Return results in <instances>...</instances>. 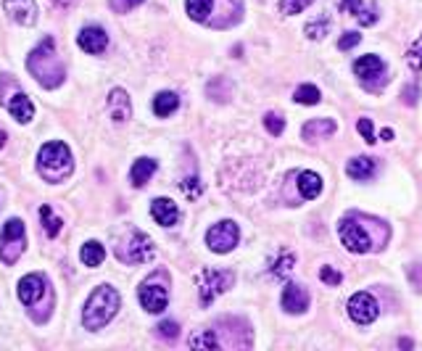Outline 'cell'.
Segmentation results:
<instances>
[{"label": "cell", "instance_id": "4316f807", "mask_svg": "<svg viewBox=\"0 0 422 351\" xmlns=\"http://www.w3.org/2000/svg\"><path fill=\"white\" fill-rule=\"evenodd\" d=\"M40 220H43V230L48 238H56L61 233V225H64V222L56 217V211H53L51 206H43V209H40Z\"/></svg>", "mask_w": 422, "mask_h": 351}, {"label": "cell", "instance_id": "484cf974", "mask_svg": "<svg viewBox=\"0 0 422 351\" xmlns=\"http://www.w3.org/2000/svg\"><path fill=\"white\" fill-rule=\"evenodd\" d=\"M341 9L348 11V14H353V16L359 19V24H364V26H370V24L378 21V14H375V11L362 9V0H343V3H341Z\"/></svg>", "mask_w": 422, "mask_h": 351}, {"label": "cell", "instance_id": "ac0fdd59", "mask_svg": "<svg viewBox=\"0 0 422 351\" xmlns=\"http://www.w3.org/2000/svg\"><path fill=\"white\" fill-rule=\"evenodd\" d=\"M9 111H11V116H14L16 122L26 124L29 119H32V116H35V106H32V101H29L24 93H19V90H16V96L9 98Z\"/></svg>", "mask_w": 422, "mask_h": 351}, {"label": "cell", "instance_id": "1f68e13d", "mask_svg": "<svg viewBox=\"0 0 422 351\" xmlns=\"http://www.w3.org/2000/svg\"><path fill=\"white\" fill-rule=\"evenodd\" d=\"M330 32V19L322 16L319 21H311V24H306V35L314 37V40H322V37Z\"/></svg>", "mask_w": 422, "mask_h": 351}, {"label": "cell", "instance_id": "d6a6232c", "mask_svg": "<svg viewBox=\"0 0 422 351\" xmlns=\"http://www.w3.org/2000/svg\"><path fill=\"white\" fill-rule=\"evenodd\" d=\"M264 127L277 138V135H283V130H285V119L280 114H267L264 116Z\"/></svg>", "mask_w": 422, "mask_h": 351}, {"label": "cell", "instance_id": "e0dca14e", "mask_svg": "<svg viewBox=\"0 0 422 351\" xmlns=\"http://www.w3.org/2000/svg\"><path fill=\"white\" fill-rule=\"evenodd\" d=\"M353 74L359 79H364V82L370 77H386V63H383L380 56H372L370 53V56H362L359 61L353 63Z\"/></svg>", "mask_w": 422, "mask_h": 351}, {"label": "cell", "instance_id": "83f0119b", "mask_svg": "<svg viewBox=\"0 0 422 351\" xmlns=\"http://www.w3.org/2000/svg\"><path fill=\"white\" fill-rule=\"evenodd\" d=\"M190 349H219L222 343H219V338H216L214 330H206V333H196L193 338L188 341Z\"/></svg>", "mask_w": 422, "mask_h": 351}, {"label": "cell", "instance_id": "44dd1931", "mask_svg": "<svg viewBox=\"0 0 422 351\" xmlns=\"http://www.w3.org/2000/svg\"><path fill=\"white\" fill-rule=\"evenodd\" d=\"M346 172H348V177L364 183V180H370V177L375 175V158H370V156L351 158V161H348V167H346Z\"/></svg>", "mask_w": 422, "mask_h": 351}, {"label": "cell", "instance_id": "603a6c76", "mask_svg": "<svg viewBox=\"0 0 422 351\" xmlns=\"http://www.w3.org/2000/svg\"><path fill=\"white\" fill-rule=\"evenodd\" d=\"M298 193L303 195V198H317L319 193H322V177L317 175V172H301L298 175Z\"/></svg>", "mask_w": 422, "mask_h": 351}, {"label": "cell", "instance_id": "277c9868", "mask_svg": "<svg viewBox=\"0 0 422 351\" xmlns=\"http://www.w3.org/2000/svg\"><path fill=\"white\" fill-rule=\"evenodd\" d=\"M37 169H40V175L48 183H64L71 175V169H74L69 148L59 141L45 143L43 148H40V156H37Z\"/></svg>", "mask_w": 422, "mask_h": 351}, {"label": "cell", "instance_id": "8fae6325", "mask_svg": "<svg viewBox=\"0 0 422 351\" xmlns=\"http://www.w3.org/2000/svg\"><path fill=\"white\" fill-rule=\"evenodd\" d=\"M348 315H351L353 322L370 325L372 320H378V301L372 299L370 293H356L348 301Z\"/></svg>", "mask_w": 422, "mask_h": 351}, {"label": "cell", "instance_id": "9a60e30c", "mask_svg": "<svg viewBox=\"0 0 422 351\" xmlns=\"http://www.w3.org/2000/svg\"><path fill=\"white\" fill-rule=\"evenodd\" d=\"M109 111H111V119L116 124L127 122L129 116H132V101H129V96L121 88L111 90V96H109Z\"/></svg>", "mask_w": 422, "mask_h": 351}, {"label": "cell", "instance_id": "e575fe53", "mask_svg": "<svg viewBox=\"0 0 422 351\" xmlns=\"http://www.w3.org/2000/svg\"><path fill=\"white\" fill-rule=\"evenodd\" d=\"M319 278H322V283H328V285H341V280H343V275L338 273V270H333V267H322Z\"/></svg>", "mask_w": 422, "mask_h": 351}, {"label": "cell", "instance_id": "7402d4cb", "mask_svg": "<svg viewBox=\"0 0 422 351\" xmlns=\"http://www.w3.org/2000/svg\"><path fill=\"white\" fill-rule=\"evenodd\" d=\"M180 108V96L177 93H169V90H164V93H159V96L154 98V114L156 116H169L174 114Z\"/></svg>", "mask_w": 422, "mask_h": 351}, {"label": "cell", "instance_id": "52a82bcc", "mask_svg": "<svg viewBox=\"0 0 422 351\" xmlns=\"http://www.w3.org/2000/svg\"><path fill=\"white\" fill-rule=\"evenodd\" d=\"M116 256L124 264H143L154 259V240L146 233H129L127 240H121V246H116Z\"/></svg>", "mask_w": 422, "mask_h": 351}, {"label": "cell", "instance_id": "d4e9b609", "mask_svg": "<svg viewBox=\"0 0 422 351\" xmlns=\"http://www.w3.org/2000/svg\"><path fill=\"white\" fill-rule=\"evenodd\" d=\"M79 259H82V264L85 267H101L106 259V251L104 246L98 243V240H90V243H85L82 246V251H79Z\"/></svg>", "mask_w": 422, "mask_h": 351}, {"label": "cell", "instance_id": "ffe728a7", "mask_svg": "<svg viewBox=\"0 0 422 351\" xmlns=\"http://www.w3.org/2000/svg\"><path fill=\"white\" fill-rule=\"evenodd\" d=\"M336 132V122L333 119H311L309 124L301 127V135L306 141H319V138H330Z\"/></svg>", "mask_w": 422, "mask_h": 351}, {"label": "cell", "instance_id": "b9f144b4", "mask_svg": "<svg viewBox=\"0 0 422 351\" xmlns=\"http://www.w3.org/2000/svg\"><path fill=\"white\" fill-rule=\"evenodd\" d=\"M380 138H383V141H391V138H393V130H391V127H386V130L380 132Z\"/></svg>", "mask_w": 422, "mask_h": 351}, {"label": "cell", "instance_id": "7a4b0ae2", "mask_svg": "<svg viewBox=\"0 0 422 351\" xmlns=\"http://www.w3.org/2000/svg\"><path fill=\"white\" fill-rule=\"evenodd\" d=\"M26 69H29V74H32V77H35L37 82L48 90L64 85V79H66V69H64L59 53H56V43H53V37H45L43 43L37 45L35 51L26 56Z\"/></svg>", "mask_w": 422, "mask_h": 351}, {"label": "cell", "instance_id": "6da1fadb", "mask_svg": "<svg viewBox=\"0 0 422 351\" xmlns=\"http://www.w3.org/2000/svg\"><path fill=\"white\" fill-rule=\"evenodd\" d=\"M386 225L378 220H370L364 214H351V217H343L341 225H338V235L343 240V246L353 254H367L372 248H380L388 240V233H378L375 230H383Z\"/></svg>", "mask_w": 422, "mask_h": 351}, {"label": "cell", "instance_id": "cb8c5ba5", "mask_svg": "<svg viewBox=\"0 0 422 351\" xmlns=\"http://www.w3.org/2000/svg\"><path fill=\"white\" fill-rule=\"evenodd\" d=\"M185 9H188V16L193 19V21L209 24L211 11H214V0H185Z\"/></svg>", "mask_w": 422, "mask_h": 351}, {"label": "cell", "instance_id": "2e32d148", "mask_svg": "<svg viewBox=\"0 0 422 351\" xmlns=\"http://www.w3.org/2000/svg\"><path fill=\"white\" fill-rule=\"evenodd\" d=\"M151 214H154V220L161 225V228H172V225H177V220H180V209L174 206V201H169V198H156L154 206H151Z\"/></svg>", "mask_w": 422, "mask_h": 351}, {"label": "cell", "instance_id": "836d02e7", "mask_svg": "<svg viewBox=\"0 0 422 351\" xmlns=\"http://www.w3.org/2000/svg\"><path fill=\"white\" fill-rule=\"evenodd\" d=\"M156 330H159V335H161V338H166V341H174V338L180 335V325H177V322H172V320L161 322V325L156 327Z\"/></svg>", "mask_w": 422, "mask_h": 351}, {"label": "cell", "instance_id": "74e56055", "mask_svg": "<svg viewBox=\"0 0 422 351\" xmlns=\"http://www.w3.org/2000/svg\"><path fill=\"white\" fill-rule=\"evenodd\" d=\"M356 130L362 132V138L367 143H375V127H372L370 119H359V124H356Z\"/></svg>", "mask_w": 422, "mask_h": 351}, {"label": "cell", "instance_id": "4dcf8cb0", "mask_svg": "<svg viewBox=\"0 0 422 351\" xmlns=\"http://www.w3.org/2000/svg\"><path fill=\"white\" fill-rule=\"evenodd\" d=\"M314 0H280V11L285 16H293V14H301L303 9H309Z\"/></svg>", "mask_w": 422, "mask_h": 351}, {"label": "cell", "instance_id": "8992f818", "mask_svg": "<svg viewBox=\"0 0 422 351\" xmlns=\"http://www.w3.org/2000/svg\"><path fill=\"white\" fill-rule=\"evenodd\" d=\"M26 246V228L21 220H9L0 233V259L6 264H16L19 256L24 254Z\"/></svg>", "mask_w": 422, "mask_h": 351}, {"label": "cell", "instance_id": "30bf717a", "mask_svg": "<svg viewBox=\"0 0 422 351\" xmlns=\"http://www.w3.org/2000/svg\"><path fill=\"white\" fill-rule=\"evenodd\" d=\"M19 299L29 309H37L40 299H51V285L45 283L43 275H26L19 283Z\"/></svg>", "mask_w": 422, "mask_h": 351}, {"label": "cell", "instance_id": "d590c367", "mask_svg": "<svg viewBox=\"0 0 422 351\" xmlns=\"http://www.w3.org/2000/svg\"><path fill=\"white\" fill-rule=\"evenodd\" d=\"M143 0H109V6H111L116 14H127V11H132L135 6H140Z\"/></svg>", "mask_w": 422, "mask_h": 351}, {"label": "cell", "instance_id": "7bdbcfd3", "mask_svg": "<svg viewBox=\"0 0 422 351\" xmlns=\"http://www.w3.org/2000/svg\"><path fill=\"white\" fill-rule=\"evenodd\" d=\"M3 146H6V132L0 130V148H3Z\"/></svg>", "mask_w": 422, "mask_h": 351}, {"label": "cell", "instance_id": "d6986e66", "mask_svg": "<svg viewBox=\"0 0 422 351\" xmlns=\"http://www.w3.org/2000/svg\"><path fill=\"white\" fill-rule=\"evenodd\" d=\"M159 169V164H156L154 158H148V156H143V158H138L135 164H132V172H129V180H132V185L135 188H143V185L154 177V172Z\"/></svg>", "mask_w": 422, "mask_h": 351}, {"label": "cell", "instance_id": "f1b7e54d", "mask_svg": "<svg viewBox=\"0 0 422 351\" xmlns=\"http://www.w3.org/2000/svg\"><path fill=\"white\" fill-rule=\"evenodd\" d=\"M296 103L301 106H317L319 103V90L314 88V85H301V88L293 93Z\"/></svg>", "mask_w": 422, "mask_h": 351}, {"label": "cell", "instance_id": "9c48e42d", "mask_svg": "<svg viewBox=\"0 0 422 351\" xmlns=\"http://www.w3.org/2000/svg\"><path fill=\"white\" fill-rule=\"evenodd\" d=\"M235 275L233 273H222V270H204L201 275V304L209 307L211 301L224 293L227 288H233Z\"/></svg>", "mask_w": 422, "mask_h": 351}, {"label": "cell", "instance_id": "ab89813d", "mask_svg": "<svg viewBox=\"0 0 422 351\" xmlns=\"http://www.w3.org/2000/svg\"><path fill=\"white\" fill-rule=\"evenodd\" d=\"M296 259H293V254H283V259L277 262V267H275V275H283L285 270H291V264H293Z\"/></svg>", "mask_w": 422, "mask_h": 351}, {"label": "cell", "instance_id": "7c38bea8", "mask_svg": "<svg viewBox=\"0 0 422 351\" xmlns=\"http://www.w3.org/2000/svg\"><path fill=\"white\" fill-rule=\"evenodd\" d=\"M3 9H6V14L21 26H29L37 21L35 0H3Z\"/></svg>", "mask_w": 422, "mask_h": 351}, {"label": "cell", "instance_id": "ba28073f", "mask_svg": "<svg viewBox=\"0 0 422 351\" xmlns=\"http://www.w3.org/2000/svg\"><path fill=\"white\" fill-rule=\"evenodd\" d=\"M238 238H241V230L238 225L230 220L224 222H216L214 228L206 233V246L214 251V254H227V251H233L238 246Z\"/></svg>", "mask_w": 422, "mask_h": 351}, {"label": "cell", "instance_id": "4fadbf2b", "mask_svg": "<svg viewBox=\"0 0 422 351\" xmlns=\"http://www.w3.org/2000/svg\"><path fill=\"white\" fill-rule=\"evenodd\" d=\"M77 43L85 53L98 56V53H104L106 48H109V35H106L101 26H85V29L79 32Z\"/></svg>", "mask_w": 422, "mask_h": 351}, {"label": "cell", "instance_id": "f35d334b", "mask_svg": "<svg viewBox=\"0 0 422 351\" xmlns=\"http://www.w3.org/2000/svg\"><path fill=\"white\" fill-rule=\"evenodd\" d=\"M182 190L188 193V198H196L201 193V185H199V177H188L185 183H182Z\"/></svg>", "mask_w": 422, "mask_h": 351}, {"label": "cell", "instance_id": "5bb4252c", "mask_svg": "<svg viewBox=\"0 0 422 351\" xmlns=\"http://www.w3.org/2000/svg\"><path fill=\"white\" fill-rule=\"evenodd\" d=\"M283 309L285 312H291V315H301L309 309V293L301 288V285H296V283H288L283 290Z\"/></svg>", "mask_w": 422, "mask_h": 351}, {"label": "cell", "instance_id": "f546056e", "mask_svg": "<svg viewBox=\"0 0 422 351\" xmlns=\"http://www.w3.org/2000/svg\"><path fill=\"white\" fill-rule=\"evenodd\" d=\"M406 63L412 66L414 71H422V35L414 40V45L406 53Z\"/></svg>", "mask_w": 422, "mask_h": 351}, {"label": "cell", "instance_id": "3957f363", "mask_svg": "<svg viewBox=\"0 0 422 351\" xmlns=\"http://www.w3.org/2000/svg\"><path fill=\"white\" fill-rule=\"evenodd\" d=\"M116 309H119V293L111 285H98L85 304L82 322H85L87 330H101L114 320Z\"/></svg>", "mask_w": 422, "mask_h": 351}, {"label": "cell", "instance_id": "5b68a950", "mask_svg": "<svg viewBox=\"0 0 422 351\" xmlns=\"http://www.w3.org/2000/svg\"><path fill=\"white\" fill-rule=\"evenodd\" d=\"M138 296L146 312H151V315L164 312L166 304H169V278H166V273H156L151 278H146L138 290Z\"/></svg>", "mask_w": 422, "mask_h": 351}, {"label": "cell", "instance_id": "8d00e7d4", "mask_svg": "<svg viewBox=\"0 0 422 351\" xmlns=\"http://www.w3.org/2000/svg\"><path fill=\"white\" fill-rule=\"evenodd\" d=\"M359 40H362L359 32H346V35L338 40V48H341V51H348V48H353V45H359Z\"/></svg>", "mask_w": 422, "mask_h": 351}, {"label": "cell", "instance_id": "60d3db41", "mask_svg": "<svg viewBox=\"0 0 422 351\" xmlns=\"http://www.w3.org/2000/svg\"><path fill=\"white\" fill-rule=\"evenodd\" d=\"M417 96H420V90L409 85V88L404 90V103L406 106H414V103H417Z\"/></svg>", "mask_w": 422, "mask_h": 351}]
</instances>
